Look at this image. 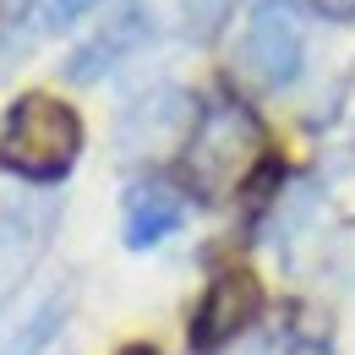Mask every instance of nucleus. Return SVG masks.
I'll return each instance as SVG.
<instances>
[{"mask_svg": "<svg viewBox=\"0 0 355 355\" xmlns=\"http://www.w3.org/2000/svg\"><path fill=\"white\" fill-rule=\"evenodd\" d=\"M257 159H263L257 115L246 104H214V110H202L197 137L186 142V180H191L197 197L219 202L257 170Z\"/></svg>", "mask_w": 355, "mask_h": 355, "instance_id": "nucleus-2", "label": "nucleus"}, {"mask_svg": "<svg viewBox=\"0 0 355 355\" xmlns=\"http://www.w3.org/2000/svg\"><path fill=\"white\" fill-rule=\"evenodd\" d=\"M257 317H263V284H257L246 268H224V273H214V284L202 290V306L191 317V350L197 355L224 350V345L241 339Z\"/></svg>", "mask_w": 355, "mask_h": 355, "instance_id": "nucleus-5", "label": "nucleus"}, {"mask_svg": "<svg viewBox=\"0 0 355 355\" xmlns=\"http://www.w3.org/2000/svg\"><path fill=\"white\" fill-rule=\"evenodd\" d=\"M230 355H268V345H241V350H230Z\"/></svg>", "mask_w": 355, "mask_h": 355, "instance_id": "nucleus-16", "label": "nucleus"}, {"mask_svg": "<svg viewBox=\"0 0 355 355\" xmlns=\"http://www.w3.org/2000/svg\"><path fill=\"white\" fill-rule=\"evenodd\" d=\"M197 121H202V110L186 88H148L137 104H126V115L115 126V148L132 164L170 159V153H186V142L197 137Z\"/></svg>", "mask_w": 355, "mask_h": 355, "instance_id": "nucleus-3", "label": "nucleus"}, {"mask_svg": "<svg viewBox=\"0 0 355 355\" xmlns=\"http://www.w3.org/2000/svg\"><path fill=\"white\" fill-rule=\"evenodd\" d=\"M33 11V0H0V28H11V22H22Z\"/></svg>", "mask_w": 355, "mask_h": 355, "instance_id": "nucleus-13", "label": "nucleus"}, {"mask_svg": "<svg viewBox=\"0 0 355 355\" xmlns=\"http://www.w3.org/2000/svg\"><path fill=\"white\" fill-rule=\"evenodd\" d=\"M98 0H49V28H66V22H77V17H88Z\"/></svg>", "mask_w": 355, "mask_h": 355, "instance_id": "nucleus-11", "label": "nucleus"}, {"mask_svg": "<svg viewBox=\"0 0 355 355\" xmlns=\"http://www.w3.org/2000/svg\"><path fill=\"white\" fill-rule=\"evenodd\" d=\"M115 355H159L153 345H126V350H115Z\"/></svg>", "mask_w": 355, "mask_h": 355, "instance_id": "nucleus-15", "label": "nucleus"}, {"mask_svg": "<svg viewBox=\"0 0 355 355\" xmlns=\"http://www.w3.org/2000/svg\"><path fill=\"white\" fill-rule=\"evenodd\" d=\"M301 55H306V39H301V17L290 0H263L246 22V39H241V66L252 83L263 88H290L301 77Z\"/></svg>", "mask_w": 355, "mask_h": 355, "instance_id": "nucleus-4", "label": "nucleus"}, {"mask_svg": "<svg viewBox=\"0 0 355 355\" xmlns=\"http://www.w3.org/2000/svg\"><path fill=\"white\" fill-rule=\"evenodd\" d=\"M180 219H186V202L164 180H137L132 191H126V246L132 252H148L164 235H175Z\"/></svg>", "mask_w": 355, "mask_h": 355, "instance_id": "nucleus-8", "label": "nucleus"}, {"mask_svg": "<svg viewBox=\"0 0 355 355\" xmlns=\"http://www.w3.org/2000/svg\"><path fill=\"white\" fill-rule=\"evenodd\" d=\"M49 224H55V208H49L44 197H22V202H11L0 214V301L17 290V279L44 252Z\"/></svg>", "mask_w": 355, "mask_h": 355, "instance_id": "nucleus-6", "label": "nucleus"}, {"mask_svg": "<svg viewBox=\"0 0 355 355\" xmlns=\"http://www.w3.org/2000/svg\"><path fill=\"white\" fill-rule=\"evenodd\" d=\"M148 39H153V22H148L142 11H126V17L104 22L88 44L66 60V77H71V83H98L110 66H121V60H126L137 44H148Z\"/></svg>", "mask_w": 355, "mask_h": 355, "instance_id": "nucleus-7", "label": "nucleus"}, {"mask_svg": "<svg viewBox=\"0 0 355 355\" xmlns=\"http://www.w3.org/2000/svg\"><path fill=\"white\" fill-rule=\"evenodd\" d=\"M55 322H60V301H44V306L33 311L6 345H0V355H39L49 345V334H55Z\"/></svg>", "mask_w": 355, "mask_h": 355, "instance_id": "nucleus-9", "label": "nucleus"}, {"mask_svg": "<svg viewBox=\"0 0 355 355\" xmlns=\"http://www.w3.org/2000/svg\"><path fill=\"white\" fill-rule=\"evenodd\" d=\"M284 355H334V350H328L322 339H290V350H284Z\"/></svg>", "mask_w": 355, "mask_h": 355, "instance_id": "nucleus-14", "label": "nucleus"}, {"mask_svg": "<svg viewBox=\"0 0 355 355\" xmlns=\"http://www.w3.org/2000/svg\"><path fill=\"white\" fill-rule=\"evenodd\" d=\"M230 11H235V0H180V17H186L191 39H214L230 22Z\"/></svg>", "mask_w": 355, "mask_h": 355, "instance_id": "nucleus-10", "label": "nucleus"}, {"mask_svg": "<svg viewBox=\"0 0 355 355\" xmlns=\"http://www.w3.org/2000/svg\"><path fill=\"white\" fill-rule=\"evenodd\" d=\"M317 17H334V22H350L355 17V0H306Z\"/></svg>", "mask_w": 355, "mask_h": 355, "instance_id": "nucleus-12", "label": "nucleus"}, {"mask_svg": "<svg viewBox=\"0 0 355 355\" xmlns=\"http://www.w3.org/2000/svg\"><path fill=\"white\" fill-rule=\"evenodd\" d=\"M83 153V121L71 104H60L55 93H22L6 115V132H0V164L11 175L49 186L60 180Z\"/></svg>", "mask_w": 355, "mask_h": 355, "instance_id": "nucleus-1", "label": "nucleus"}]
</instances>
